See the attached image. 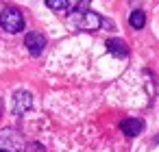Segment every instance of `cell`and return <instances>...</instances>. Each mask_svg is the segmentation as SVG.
<instances>
[{
	"label": "cell",
	"instance_id": "cell-7",
	"mask_svg": "<svg viewBox=\"0 0 159 152\" xmlns=\"http://www.w3.org/2000/svg\"><path fill=\"white\" fill-rule=\"evenodd\" d=\"M107 50L113 54V57H126L129 54V48L122 39H109L107 41Z\"/></svg>",
	"mask_w": 159,
	"mask_h": 152
},
{
	"label": "cell",
	"instance_id": "cell-1",
	"mask_svg": "<svg viewBox=\"0 0 159 152\" xmlns=\"http://www.w3.org/2000/svg\"><path fill=\"white\" fill-rule=\"evenodd\" d=\"M70 24L79 31H98L102 20L98 13L89 11V9H83V11H74L72 18H70Z\"/></svg>",
	"mask_w": 159,
	"mask_h": 152
},
{
	"label": "cell",
	"instance_id": "cell-8",
	"mask_svg": "<svg viewBox=\"0 0 159 152\" xmlns=\"http://www.w3.org/2000/svg\"><path fill=\"white\" fill-rule=\"evenodd\" d=\"M129 22H131L133 28H144V24H146V15H144V11H133L131 18H129Z\"/></svg>",
	"mask_w": 159,
	"mask_h": 152
},
{
	"label": "cell",
	"instance_id": "cell-5",
	"mask_svg": "<svg viewBox=\"0 0 159 152\" xmlns=\"http://www.w3.org/2000/svg\"><path fill=\"white\" fill-rule=\"evenodd\" d=\"M31 106H33V96H31L29 91H24V89H22V91H16V96H13V106H11L13 113H16V115H24Z\"/></svg>",
	"mask_w": 159,
	"mask_h": 152
},
{
	"label": "cell",
	"instance_id": "cell-4",
	"mask_svg": "<svg viewBox=\"0 0 159 152\" xmlns=\"http://www.w3.org/2000/svg\"><path fill=\"white\" fill-rule=\"evenodd\" d=\"M24 46L29 48V52L33 54V57H39L42 52H44V48H46V37L42 35V33H29L26 37H24Z\"/></svg>",
	"mask_w": 159,
	"mask_h": 152
},
{
	"label": "cell",
	"instance_id": "cell-3",
	"mask_svg": "<svg viewBox=\"0 0 159 152\" xmlns=\"http://www.w3.org/2000/svg\"><path fill=\"white\" fill-rule=\"evenodd\" d=\"M0 26H2L7 33H20L24 28V18L16 7H7L0 13Z\"/></svg>",
	"mask_w": 159,
	"mask_h": 152
},
{
	"label": "cell",
	"instance_id": "cell-6",
	"mask_svg": "<svg viewBox=\"0 0 159 152\" xmlns=\"http://www.w3.org/2000/svg\"><path fill=\"white\" fill-rule=\"evenodd\" d=\"M120 128H122L124 135L135 137V135H139V132L144 130V122H142V119H135V117H129V119H122Z\"/></svg>",
	"mask_w": 159,
	"mask_h": 152
},
{
	"label": "cell",
	"instance_id": "cell-2",
	"mask_svg": "<svg viewBox=\"0 0 159 152\" xmlns=\"http://www.w3.org/2000/svg\"><path fill=\"white\" fill-rule=\"evenodd\" d=\"M24 148H26V141L18 130L13 128L0 130V152H24Z\"/></svg>",
	"mask_w": 159,
	"mask_h": 152
},
{
	"label": "cell",
	"instance_id": "cell-9",
	"mask_svg": "<svg viewBox=\"0 0 159 152\" xmlns=\"http://www.w3.org/2000/svg\"><path fill=\"white\" fill-rule=\"evenodd\" d=\"M68 2H70V0H46L48 9H52V11H63L68 7Z\"/></svg>",
	"mask_w": 159,
	"mask_h": 152
}]
</instances>
